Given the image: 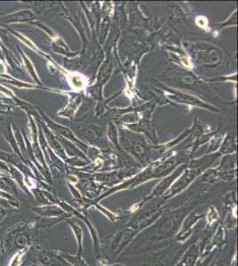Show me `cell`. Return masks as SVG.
<instances>
[{
    "label": "cell",
    "mask_w": 238,
    "mask_h": 266,
    "mask_svg": "<svg viewBox=\"0 0 238 266\" xmlns=\"http://www.w3.org/2000/svg\"><path fill=\"white\" fill-rule=\"evenodd\" d=\"M97 266H128L126 264H124V263H106L105 261L103 260H99L97 261Z\"/></svg>",
    "instance_id": "13"
},
{
    "label": "cell",
    "mask_w": 238,
    "mask_h": 266,
    "mask_svg": "<svg viewBox=\"0 0 238 266\" xmlns=\"http://www.w3.org/2000/svg\"><path fill=\"white\" fill-rule=\"evenodd\" d=\"M206 228L208 229H212V228L215 226V224L218 222V218H219V214H218L217 208L214 206H211L209 208L208 211H207V214H206Z\"/></svg>",
    "instance_id": "11"
},
{
    "label": "cell",
    "mask_w": 238,
    "mask_h": 266,
    "mask_svg": "<svg viewBox=\"0 0 238 266\" xmlns=\"http://www.w3.org/2000/svg\"><path fill=\"white\" fill-rule=\"evenodd\" d=\"M205 217L204 214H199L196 211H192L184 218L179 229L174 235V240L178 244L185 245L189 238L192 236L193 228L196 226L199 221Z\"/></svg>",
    "instance_id": "5"
},
{
    "label": "cell",
    "mask_w": 238,
    "mask_h": 266,
    "mask_svg": "<svg viewBox=\"0 0 238 266\" xmlns=\"http://www.w3.org/2000/svg\"><path fill=\"white\" fill-rule=\"evenodd\" d=\"M210 238L213 246L219 251L228 241V230L222 224H217V226L214 227V232L210 234Z\"/></svg>",
    "instance_id": "8"
},
{
    "label": "cell",
    "mask_w": 238,
    "mask_h": 266,
    "mask_svg": "<svg viewBox=\"0 0 238 266\" xmlns=\"http://www.w3.org/2000/svg\"><path fill=\"white\" fill-rule=\"evenodd\" d=\"M185 250L183 245L177 247L173 244H169L167 247L157 250L148 257L146 266H171L174 260L180 257V252Z\"/></svg>",
    "instance_id": "4"
},
{
    "label": "cell",
    "mask_w": 238,
    "mask_h": 266,
    "mask_svg": "<svg viewBox=\"0 0 238 266\" xmlns=\"http://www.w3.org/2000/svg\"><path fill=\"white\" fill-rule=\"evenodd\" d=\"M67 224L71 229L72 233L74 234L76 241H77V244H78V251H77L78 253H77V255L83 256V250H84L83 242H84V235H85L84 230H83V228H82L80 224L76 223V222H73L70 219L67 220Z\"/></svg>",
    "instance_id": "9"
},
{
    "label": "cell",
    "mask_w": 238,
    "mask_h": 266,
    "mask_svg": "<svg viewBox=\"0 0 238 266\" xmlns=\"http://www.w3.org/2000/svg\"><path fill=\"white\" fill-rule=\"evenodd\" d=\"M140 234L138 231L134 230L129 226H124L119 232L115 234L111 239L108 246V252L111 257H118L126 248L133 243L134 239Z\"/></svg>",
    "instance_id": "3"
},
{
    "label": "cell",
    "mask_w": 238,
    "mask_h": 266,
    "mask_svg": "<svg viewBox=\"0 0 238 266\" xmlns=\"http://www.w3.org/2000/svg\"><path fill=\"white\" fill-rule=\"evenodd\" d=\"M60 256L70 266H91L86 263L85 258L80 255H71V254L62 252Z\"/></svg>",
    "instance_id": "10"
},
{
    "label": "cell",
    "mask_w": 238,
    "mask_h": 266,
    "mask_svg": "<svg viewBox=\"0 0 238 266\" xmlns=\"http://www.w3.org/2000/svg\"><path fill=\"white\" fill-rule=\"evenodd\" d=\"M163 208H161L160 206L147 208L146 211H139L137 214L129 221L126 226L138 231L140 234L141 232L150 227L159 220V218L163 216Z\"/></svg>",
    "instance_id": "2"
},
{
    "label": "cell",
    "mask_w": 238,
    "mask_h": 266,
    "mask_svg": "<svg viewBox=\"0 0 238 266\" xmlns=\"http://www.w3.org/2000/svg\"><path fill=\"white\" fill-rule=\"evenodd\" d=\"M96 208L101 211V212H102L105 217L108 218V219H109L111 222H117V221L119 220L121 218V217H119L118 214L111 212V211H108L107 208H103L102 206H100V205H96Z\"/></svg>",
    "instance_id": "12"
},
{
    "label": "cell",
    "mask_w": 238,
    "mask_h": 266,
    "mask_svg": "<svg viewBox=\"0 0 238 266\" xmlns=\"http://www.w3.org/2000/svg\"><path fill=\"white\" fill-rule=\"evenodd\" d=\"M200 255V240L191 244L183 251L178 262L174 266H196Z\"/></svg>",
    "instance_id": "7"
},
{
    "label": "cell",
    "mask_w": 238,
    "mask_h": 266,
    "mask_svg": "<svg viewBox=\"0 0 238 266\" xmlns=\"http://www.w3.org/2000/svg\"><path fill=\"white\" fill-rule=\"evenodd\" d=\"M186 216L184 212L175 211L167 217H161L153 225L138 235L144 236V241H160L173 238Z\"/></svg>",
    "instance_id": "1"
},
{
    "label": "cell",
    "mask_w": 238,
    "mask_h": 266,
    "mask_svg": "<svg viewBox=\"0 0 238 266\" xmlns=\"http://www.w3.org/2000/svg\"><path fill=\"white\" fill-rule=\"evenodd\" d=\"M66 210L70 212V215H74L77 218H79L80 220L85 223V225L87 226L89 231V234L91 235V240L94 243V250H95V256L96 260L99 261L101 260V239L99 237L98 232L96 230L94 224L91 223V221L89 218L88 215L86 213H82L80 211H76L75 208H72L71 207H66Z\"/></svg>",
    "instance_id": "6"
}]
</instances>
